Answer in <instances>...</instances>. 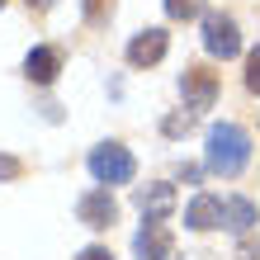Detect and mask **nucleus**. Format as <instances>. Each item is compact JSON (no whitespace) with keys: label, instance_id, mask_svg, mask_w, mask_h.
<instances>
[{"label":"nucleus","instance_id":"obj_1","mask_svg":"<svg viewBox=\"0 0 260 260\" xmlns=\"http://www.w3.org/2000/svg\"><path fill=\"white\" fill-rule=\"evenodd\" d=\"M204 161H208V171L213 175H241L246 171V161H251V137L246 128H237V123H213L208 128V151H204Z\"/></svg>","mask_w":260,"mask_h":260},{"label":"nucleus","instance_id":"obj_2","mask_svg":"<svg viewBox=\"0 0 260 260\" xmlns=\"http://www.w3.org/2000/svg\"><path fill=\"white\" fill-rule=\"evenodd\" d=\"M90 175H95L100 185H128V180L137 175V161H133V151H128V147L104 142V147L90 151Z\"/></svg>","mask_w":260,"mask_h":260},{"label":"nucleus","instance_id":"obj_3","mask_svg":"<svg viewBox=\"0 0 260 260\" xmlns=\"http://www.w3.org/2000/svg\"><path fill=\"white\" fill-rule=\"evenodd\" d=\"M204 48H208L213 57H222V62L241 52V34H237V24L227 19V14H218V10L204 14Z\"/></svg>","mask_w":260,"mask_h":260},{"label":"nucleus","instance_id":"obj_4","mask_svg":"<svg viewBox=\"0 0 260 260\" xmlns=\"http://www.w3.org/2000/svg\"><path fill=\"white\" fill-rule=\"evenodd\" d=\"M180 90H185V109H213L218 104V76H213L208 67H189L185 76H180Z\"/></svg>","mask_w":260,"mask_h":260},{"label":"nucleus","instance_id":"obj_5","mask_svg":"<svg viewBox=\"0 0 260 260\" xmlns=\"http://www.w3.org/2000/svg\"><path fill=\"white\" fill-rule=\"evenodd\" d=\"M76 213H81V222H85V227H114L118 204H114V194H109V189H90V194H81Z\"/></svg>","mask_w":260,"mask_h":260},{"label":"nucleus","instance_id":"obj_6","mask_svg":"<svg viewBox=\"0 0 260 260\" xmlns=\"http://www.w3.org/2000/svg\"><path fill=\"white\" fill-rule=\"evenodd\" d=\"M166 48H171V38H166V28H142L133 43H128V62L133 67H156Z\"/></svg>","mask_w":260,"mask_h":260},{"label":"nucleus","instance_id":"obj_7","mask_svg":"<svg viewBox=\"0 0 260 260\" xmlns=\"http://www.w3.org/2000/svg\"><path fill=\"white\" fill-rule=\"evenodd\" d=\"M171 246H175V241H171V232H166L161 222H147L142 232L133 237V251H137V260H166V255H171Z\"/></svg>","mask_w":260,"mask_h":260},{"label":"nucleus","instance_id":"obj_8","mask_svg":"<svg viewBox=\"0 0 260 260\" xmlns=\"http://www.w3.org/2000/svg\"><path fill=\"white\" fill-rule=\"evenodd\" d=\"M57 71H62V52H57V48H34V52L24 57V76L34 85H52Z\"/></svg>","mask_w":260,"mask_h":260},{"label":"nucleus","instance_id":"obj_9","mask_svg":"<svg viewBox=\"0 0 260 260\" xmlns=\"http://www.w3.org/2000/svg\"><path fill=\"white\" fill-rule=\"evenodd\" d=\"M185 222L194 227V232H208V227H222V199H213V194H199L194 204L185 208Z\"/></svg>","mask_w":260,"mask_h":260},{"label":"nucleus","instance_id":"obj_10","mask_svg":"<svg viewBox=\"0 0 260 260\" xmlns=\"http://www.w3.org/2000/svg\"><path fill=\"white\" fill-rule=\"evenodd\" d=\"M137 208L147 213V222H161L166 213L175 208V189H171V185H147V189H137Z\"/></svg>","mask_w":260,"mask_h":260},{"label":"nucleus","instance_id":"obj_11","mask_svg":"<svg viewBox=\"0 0 260 260\" xmlns=\"http://www.w3.org/2000/svg\"><path fill=\"white\" fill-rule=\"evenodd\" d=\"M251 222H255V204L251 199H227L222 204V227H232V232H251Z\"/></svg>","mask_w":260,"mask_h":260},{"label":"nucleus","instance_id":"obj_12","mask_svg":"<svg viewBox=\"0 0 260 260\" xmlns=\"http://www.w3.org/2000/svg\"><path fill=\"white\" fill-rule=\"evenodd\" d=\"M199 10H204V0H166V14L171 19H194Z\"/></svg>","mask_w":260,"mask_h":260},{"label":"nucleus","instance_id":"obj_13","mask_svg":"<svg viewBox=\"0 0 260 260\" xmlns=\"http://www.w3.org/2000/svg\"><path fill=\"white\" fill-rule=\"evenodd\" d=\"M246 90H251V95H260V48L246 52Z\"/></svg>","mask_w":260,"mask_h":260},{"label":"nucleus","instance_id":"obj_14","mask_svg":"<svg viewBox=\"0 0 260 260\" xmlns=\"http://www.w3.org/2000/svg\"><path fill=\"white\" fill-rule=\"evenodd\" d=\"M189 128H194V114H171V118L161 123L166 137H180V133H189Z\"/></svg>","mask_w":260,"mask_h":260},{"label":"nucleus","instance_id":"obj_15","mask_svg":"<svg viewBox=\"0 0 260 260\" xmlns=\"http://www.w3.org/2000/svg\"><path fill=\"white\" fill-rule=\"evenodd\" d=\"M109 10H114V0H85V19L90 24H104V19H109Z\"/></svg>","mask_w":260,"mask_h":260},{"label":"nucleus","instance_id":"obj_16","mask_svg":"<svg viewBox=\"0 0 260 260\" xmlns=\"http://www.w3.org/2000/svg\"><path fill=\"white\" fill-rule=\"evenodd\" d=\"M24 175V166L14 161V156H0V180H19Z\"/></svg>","mask_w":260,"mask_h":260},{"label":"nucleus","instance_id":"obj_17","mask_svg":"<svg viewBox=\"0 0 260 260\" xmlns=\"http://www.w3.org/2000/svg\"><path fill=\"white\" fill-rule=\"evenodd\" d=\"M237 260H260V241H241V246H237Z\"/></svg>","mask_w":260,"mask_h":260},{"label":"nucleus","instance_id":"obj_18","mask_svg":"<svg viewBox=\"0 0 260 260\" xmlns=\"http://www.w3.org/2000/svg\"><path fill=\"white\" fill-rule=\"evenodd\" d=\"M76 260H114V255H109V251H104V246H85V251H81V255H76Z\"/></svg>","mask_w":260,"mask_h":260},{"label":"nucleus","instance_id":"obj_19","mask_svg":"<svg viewBox=\"0 0 260 260\" xmlns=\"http://www.w3.org/2000/svg\"><path fill=\"white\" fill-rule=\"evenodd\" d=\"M28 10H48V5H57V0H24Z\"/></svg>","mask_w":260,"mask_h":260},{"label":"nucleus","instance_id":"obj_20","mask_svg":"<svg viewBox=\"0 0 260 260\" xmlns=\"http://www.w3.org/2000/svg\"><path fill=\"white\" fill-rule=\"evenodd\" d=\"M0 5H5V0H0Z\"/></svg>","mask_w":260,"mask_h":260}]
</instances>
